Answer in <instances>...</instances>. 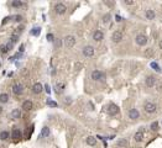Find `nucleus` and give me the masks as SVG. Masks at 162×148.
<instances>
[{
  "label": "nucleus",
  "instance_id": "1",
  "mask_svg": "<svg viewBox=\"0 0 162 148\" xmlns=\"http://www.w3.org/2000/svg\"><path fill=\"white\" fill-rule=\"evenodd\" d=\"M63 42H65V46L67 48H72V47L76 44V37L72 36V35H68V36L65 37Z\"/></svg>",
  "mask_w": 162,
  "mask_h": 148
},
{
  "label": "nucleus",
  "instance_id": "2",
  "mask_svg": "<svg viewBox=\"0 0 162 148\" xmlns=\"http://www.w3.org/2000/svg\"><path fill=\"white\" fill-rule=\"evenodd\" d=\"M92 79L93 80H95V81H98V80H105V74L103 73V72H100V71H93L92 72Z\"/></svg>",
  "mask_w": 162,
  "mask_h": 148
},
{
  "label": "nucleus",
  "instance_id": "3",
  "mask_svg": "<svg viewBox=\"0 0 162 148\" xmlns=\"http://www.w3.org/2000/svg\"><path fill=\"white\" fill-rule=\"evenodd\" d=\"M144 109L145 111L147 112V113H155L156 110H157V106H156V104H154V103H146L145 105H144Z\"/></svg>",
  "mask_w": 162,
  "mask_h": 148
},
{
  "label": "nucleus",
  "instance_id": "4",
  "mask_svg": "<svg viewBox=\"0 0 162 148\" xmlns=\"http://www.w3.org/2000/svg\"><path fill=\"white\" fill-rule=\"evenodd\" d=\"M55 11H56V14H58V15H63L66 11H67V6H66L63 2H57V4L55 5Z\"/></svg>",
  "mask_w": 162,
  "mask_h": 148
},
{
  "label": "nucleus",
  "instance_id": "5",
  "mask_svg": "<svg viewBox=\"0 0 162 148\" xmlns=\"http://www.w3.org/2000/svg\"><path fill=\"white\" fill-rule=\"evenodd\" d=\"M135 42H136V44H139V46H145V44L147 43V37L145 36V35H142V34H140V35L136 36Z\"/></svg>",
  "mask_w": 162,
  "mask_h": 148
},
{
  "label": "nucleus",
  "instance_id": "6",
  "mask_svg": "<svg viewBox=\"0 0 162 148\" xmlns=\"http://www.w3.org/2000/svg\"><path fill=\"white\" fill-rule=\"evenodd\" d=\"M123 39V32L121 31H114L113 32V35H111V41L114 42V43H119L120 41Z\"/></svg>",
  "mask_w": 162,
  "mask_h": 148
},
{
  "label": "nucleus",
  "instance_id": "7",
  "mask_svg": "<svg viewBox=\"0 0 162 148\" xmlns=\"http://www.w3.org/2000/svg\"><path fill=\"white\" fill-rule=\"evenodd\" d=\"M94 53H95V51H94V47H93V46H85V47L83 48V54H84L85 57H93Z\"/></svg>",
  "mask_w": 162,
  "mask_h": 148
},
{
  "label": "nucleus",
  "instance_id": "8",
  "mask_svg": "<svg viewBox=\"0 0 162 148\" xmlns=\"http://www.w3.org/2000/svg\"><path fill=\"white\" fill-rule=\"evenodd\" d=\"M145 83H146V86L147 88H152V86H156V78L154 76V75H149V76H146V79H145Z\"/></svg>",
  "mask_w": 162,
  "mask_h": 148
},
{
  "label": "nucleus",
  "instance_id": "9",
  "mask_svg": "<svg viewBox=\"0 0 162 148\" xmlns=\"http://www.w3.org/2000/svg\"><path fill=\"white\" fill-rule=\"evenodd\" d=\"M108 113L111 115V116L118 115V113H119V108H118L115 104H110V105L108 106Z\"/></svg>",
  "mask_w": 162,
  "mask_h": 148
},
{
  "label": "nucleus",
  "instance_id": "10",
  "mask_svg": "<svg viewBox=\"0 0 162 148\" xmlns=\"http://www.w3.org/2000/svg\"><path fill=\"white\" fill-rule=\"evenodd\" d=\"M21 109L25 111H31L33 109V103L31 100H25L22 103V105H21Z\"/></svg>",
  "mask_w": 162,
  "mask_h": 148
},
{
  "label": "nucleus",
  "instance_id": "11",
  "mask_svg": "<svg viewBox=\"0 0 162 148\" xmlns=\"http://www.w3.org/2000/svg\"><path fill=\"white\" fill-rule=\"evenodd\" d=\"M12 93H14L15 95H21V94L24 93V86H22L21 84H15V85L12 86Z\"/></svg>",
  "mask_w": 162,
  "mask_h": 148
},
{
  "label": "nucleus",
  "instance_id": "12",
  "mask_svg": "<svg viewBox=\"0 0 162 148\" xmlns=\"http://www.w3.org/2000/svg\"><path fill=\"white\" fill-rule=\"evenodd\" d=\"M42 90H43V86H42V84L41 83H35L32 86V91L35 94H41L42 93Z\"/></svg>",
  "mask_w": 162,
  "mask_h": 148
},
{
  "label": "nucleus",
  "instance_id": "13",
  "mask_svg": "<svg viewBox=\"0 0 162 148\" xmlns=\"http://www.w3.org/2000/svg\"><path fill=\"white\" fill-rule=\"evenodd\" d=\"M103 38H104V34H103L101 31H99V30H97V31L93 34V39H94V41H97V42L101 41Z\"/></svg>",
  "mask_w": 162,
  "mask_h": 148
},
{
  "label": "nucleus",
  "instance_id": "14",
  "mask_svg": "<svg viewBox=\"0 0 162 148\" xmlns=\"http://www.w3.org/2000/svg\"><path fill=\"white\" fill-rule=\"evenodd\" d=\"M134 140L136 141V142H142L144 141V131H137L136 133H135V136H134Z\"/></svg>",
  "mask_w": 162,
  "mask_h": 148
},
{
  "label": "nucleus",
  "instance_id": "15",
  "mask_svg": "<svg viewBox=\"0 0 162 148\" xmlns=\"http://www.w3.org/2000/svg\"><path fill=\"white\" fill-rule=\"evenodd\" d=\"M145 16H146V19H147V20H154L156 15H155V11H154V10L147 9V10L145 11Z\"/></svg>",
  "mask_w": 162,
  "mask_h": 148
},
{
  "label": "nucleus",
  "instance_id": "16",
  "mask_svg": "<svg viewBox=\"0 0 162 148\" xmlns=\"http://www.w3.org/2000/svg\"><path fill=\"white\" fill-rule=\"evenodd\" d=\"M139 111L136 110V109H131V110L129 111V117L131 118V120H136V118H139Z\"/></svg>",
  "mask_w": 162,
  "mask_h": 148
},
{
  "label": "nucleus",
  "instance_id": "17",
  "mask_svg": "<svg viewBox=\"0 0 162 148\" xmlns=\"http://www.w3.org/2000/svg\"><path fill=\"white\" fill-rule=\"evenodd\" d=\"M154 54H155V51H154L152 48H146V49L144 51V56H145L146 58H152Z\"/></svg>",
  "mask_w": 162,
  "mask_h": 148
},
{
  "label": "nucleus",
  "instance_id": "18",
  "mask_svg": "<svg viewBox=\"0 0 162 148\" xmlns=\"http://www.w3.org/2000/svg\"><path fill=\"white\" fill-rule=\"evenodd\" d=\"M85 142H87V145L88 146H95L97 145V138L95 137H93V136H89V137H87V140H85Z\"/></svg>",
  "mask_w": 162,
  "mask_h": 148
},
{
  "label": "nucleus",
  "instance_id": "19",
  "mask_svg": "<svg viewBox=\"0 0 162 148\" xmlns=\"http://www.w3.org/2000/svg\"><path fill=\"white\" fill-rule=\"evenodd\" d=\"M11 137H12L14 140H20V138H21V132H20L17 128H14V130H12V133H11Z\"/></svg>",
  "mask_w": 162,
  "mask_h": 148
},
{
  "label": "nucleus",
  "instance_id": "20",
  "mask_svg": "<svg viewBox=\"0 0 162 148\" xmlns=\"http://www.w3.org/2000/svg\"><path fill=\"white\" fill-rule=\"evenodd\" d=\"M11 116H12V118H15V120L20 118V117H21V110H20V109H14L12 112H11Z\"/></svg>",
  "mask_w": 162,
  "mask_h": 148
},
{
  "label": "nucleus",
  "instance_id": "21",
  "mask_svg": "<svg viewBox=\"0 0 162 148\" xmlns=\"http://www.w3.org/2000/svg\"><path fill=\"white\" fill-rule=\"evenodd\" d=\"M9 99H10V98H9V95H7L6 93H1V94H0V103H1V104H6V103L9 101Z\"/></svg>",
  "mask_w": 162,
  "mask_h": 148
},
{
  "label": "nucleus",
  "instance_id": "22",
  "mask_svg": "<svg viewBox=\"0 0 162 148\" xmlns=\"http://www.w3.org/2000/svg\"><path fill=\"white\" fill-rule=\"evenodd\" d=\"M9 137H10L9 131H1V132H0V140H1V141H6Z\"/></svg>",
  "mask_w": 162,
  "mask_h": 148
},
{
  "label": "nucleus",
  "instance_id": "23",
  "mask_svg": "<svg viewBox=\"0 0 162 148\" xmlns=\"http://www.w3.org/2000/svg\"><path fill=\"white\" fill-rule=\"evenodd\" d=\"M63 90H65V84L60 83V84H57V85H56V93H57V94H61Z\"/></svg>",
  "mask_w": 162,
  "mask_h": 148
},
{
  "label": "nucleus",
  "instance_id": "24",
  "mask_svg": "<svg viewBox=\"0 0 162 148\" xmlns=\"http://www.w3.org/2000/svg\"><path fill=\"white\" fill-rule=\"evenodd\" d=\"M50 136V128L48 127H43L41 131V137H48Z\"/></svg>",
  "mask_w": 162,
  "mask_h": 148
},
{
  "label": "nucleus",
  "instance_id": "25",
  "mask_svg": "<svg viewBox=\"0 0 162 148\" xmlns=\"http://www.w3.org/2000/svg\"><path fill=\"white\" fill-rule=\"evenodd\" d=\"M53 46H55V48H56V49H58V48L62 46V41H61L60 38H56V39L53 41Z\"/></svg>",
  "mask_w": 162,
  "mask_h": 148
},
{
  "label": "nucleus",
  "instance_id": "26",
  "mask_svg": "<svg viewBox=\"0 0 162 148\" xmlns=\"http://www.w3.org/2000/svg\"><path fill=\"white\" fill-rule=\"evenodd\" d=\"M7 51H10L9 47H7V44H1V46H0V52H1L2 54L7 53Z\"/></svg>",
  "mask_w": 162,
  "mask_h": 148
},
{
  "label": "nucleus",
  "instance_id": "27",
  "mask_svg": "<svg viewBox=\"0 0 162 148\" xmlns=\"http://www.w3.org/2000/svg\"><path fill=\"white\" fill-rule=\"evenodd\" d=\"M150 66H151V68H154L157 73H160V72H161V68L159 67V64H157L156 62H151V64H150Z\"/></svg>",
  "mask_w": 162,
  "mask_h": 148
},
{
  "label": "nucleus",
  "instance_id": "28",
  "mask_svg": "<svg viewBox=\"0 0 162 148\" xmlns=\"http://www.w3.org/2000/svg\"><path fill=\"white\" fill-rule=\"evenodd\" d=\"M118 146L119 147H128V141L126 140H119L118 141Z\"/></svg>",
  "mask_w": 162,
  "mask_h": 148
},
{
  "label": "nucleus",
  "instance_id": "29",
  "mask_svg": "<svg viewBox=\"0 0 162 148\" xmlns=\"http://www.w3.org/2000/svg\"><path fill=\"white\" fill-rule=\"evenodd\" d=\"M17 41H19V36L15 35V34H12V35H11V38H10V43L14 44V43H16Z\"/></svg>",
  "mask_w": 162,
  "mask_h": 148
},
{
  "label": "nucleus",
  "instance_id": "30",
  "mask_svg": "<svg viewBox=\"0 0 162 148\" xmlns=\"http://www.w3.org/2000/svg\"><path fill=\"white\" fill-rule=\"evenodd\" d=\"M11 5H12L14 7H21V6H22V2L19 1V0H14V1L11 2Z\"/></svg>",
  "mask_w": 162,
  "mask_h": 148
},
{
  "label": "nucleus",
  "instance_id": "31",
  "mask_svg": "<svg viewBox=\"0 0 162 148\" xmlns=\"http://www.w3.org/2000/svg\"><path fill=\"white\" fill-rule=\"evenodd\" d=\"M110 19H111L110 14H105V15L103 16V22H104V24H108V22L110 21Z\"/></svg>",
  "mask_w": 162,
  "mask_h": 148
},
{
  "label": "nucleus",
  "instance_id": "32",
  "mask_svg": "<svg viewBox=\"0 0 162 148\" xmlns=\"http://www.w3.org/2000/svg\"><path fill=\"white\" fill-rule=\"evenodd\" d=\"M151 130H152V131H157V130H159V122L154 121V122L151 123Z\"/></svg>",
  "mask_w": 162,
  "mask_h": 148
},
{
  "label": "nucleus",
  "instance_id": "33",
  "mask_svg": "<svg viewBox=\"0 0 162 148\" xmlns=\"http://www.w3.org/2000/svg\"><path fill=\"white\" fill-rule=\"evenodd\" d=\"M156 89H157V91H159V93H162V81H160V83H156Z\"/></svg>",
  "mask_w": 162,
  "mask_h": 148
},
{
  "label": "nucleus",
  "instance_id": "34",
  "mask_svg": "<svg viewBox=\"0 0 162 148\" xmlns=\"http://www.w3.org/2000/svg\"><path fill=\"white\" fill-rule=\"evenodd\" d=\"M46 38H47V41H50V42H53V41H55V38H53V35H52V34H47Z\"/></svg>",
  "mask_w": 162,
  "mask_h": 148
},
{
  "label": "nucleus",
  "instance_id": "35",
  "mask_svg": "<svg viewBox=\"0 0 162 148\" xmlns=\"http://www.w3.org/2000/svg\"><path fill=\"white\" fill-rule=\"evenodd\" d=\"M47 105H50V106H52V108H56V106H57V104H56L55 101H51V100H47Z\"/></svg>",
  "mask_w": 162,
  "mask_h": 148
},
{
  "label": "nucleus",
  "instance_id": "36",
  "mask_svg": "<svg viewBox=\"0 0 162 148\" xmlns=\"http://www.w3.org/2000/svg\"><path fill=\"white\" fill-rule=\"evenodd\" d=\"M21 20H22V16H21V15H16V16H15V21H16V22H20Z\"/></svg>",
  "mask_w": 162,
  "mask_h": 148
},
{
  "label": "nucleus",
  "instance_id": "37",
  "mask_svg": "<svg viewBox=\"0 0 162 148\" xmlns=\"http://www.w3.org/2000/svg\"><path fill=\"white\" fill-rule=\"evenodd\" d=\"M33 30H35V31L32 32L33 35H40V30H41L40 27H38V29H33Z\"/></svg>",
  "mask_w": 162,
  "mask_h": 148
},
{
  "label": "nucleus",
  "instance_id": "38",
  "mask_svg": "<svg viewBox=\"0 0 162 148\" xmlns=\"http://www.w3.org/2000/svg\"><path fill=\"white\" fill-rule=\"evenodd\" d=\"M124 2H125L126 5H132V4H134V0H125Z\"/></svg>",
  "mask_w": 162,
  "mask_h": 148
},
{
  "label": "nucleus",
  "instance_id": "39",
  "mask_svg": "<svg viewBox=\"0 0 162 148\" xmlns=\"http://www.w3.org/2000/svg\"><path fill=\"white\" fill-rule=\"evenodd\" d=\"M65 103H66V104H71V103H72V99H71V98H66Z\"/></svg>",
  "mask_w": 162,
  "mask_h": 148
},
{
  "label": "nucleus",
  "instance_id": "40",
  "mask_svg": "<svg viewBox=\"0 0 162 148\" xmlns=\"http://www.w3.org/2000/svg\"><path fill=\"white\" fill-rule=\"evenodd\" d=\"M115 19H116V21H118V22H120V21H121V17H120L119 15H116V16H115Z\"/></svg>",
  "mask_w": 162,
  "mask_h": 148
},
{
  "label": "nucleus",
  "instance_id": "41",
  "mask_svg": "<svg viewBox=\"0 0 162 148\" xmlns=\"http://www.w3.org/2000/svg\"><path fill=\"white\" fill-rule=\"evenodd\" d=\"M45 88H46V91H47V93H50V91H51V89H50V86H48V84H47V85H46Z\"/></svg>",
  "mask_w": 162,
  "mask_h": 148
},
{
  "label": "nucleus",
  "instance_id": "42",
  "mask_svg": "<svg viewBox=\"0 0 162 148\" xmlns=\"http://www.w3.org/2000/svg\"><path fill=\"white\" fill-rule=\"evenodd\" d=\"M105 4L109 5V6H113V5H114V2H108V1H105Z\"/></svg>",
  "mask_w": 162,
  "mask_h": 148
},
{
  "label": "nucleus",
  "instance_id": "43",
  "mask_svg": "<svg viewBox=\"0 0 162 148\" xmlns=\"http://www.w3.org/2000/svg\"><path fill=\"white\" fill-rule=\"evenodd\" d=\"M159 46H160V48L162 49V41H160V42H159Z\"/></svg>",
  "mask_w": 162,
  "mask_h": 148
},
{
  "label": "nucleus",
  "instance_id": "44",
  "mask_svg": "<svg viewBox=\"0 0 162 148\" xmlns=\"http://www.w3.org/2000/svg\"><path fill=\"white\" fill-rule=\"evenodd\" d=\"M1 113H2V108L0 106V115H1Z\"/></svg>",
  "mask_w": 162,
  "mask_h": 148
}]
</instances>
